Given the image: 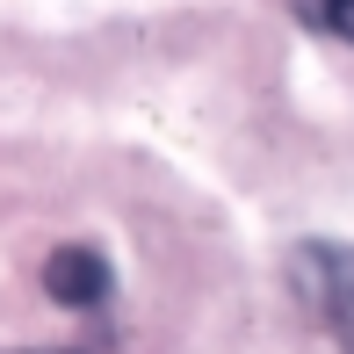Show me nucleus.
Listing matches in <instances>:
<instances>
[{"mask_svg":"<svg viewBox=\"0 0 354 354\" xmlns=\"http://www.w3.org/2000/svg\"><path fill=\"white\" fill-rule=\"evenodd\" d=\"M44 289H51L66 311H94V304H109L116 275H109V261L94 246H58L51 261H44Z\"/></svg>","mask_w":354,"mask_h":354,"instance_id":"nucleus-1","label":"nucleus"},{"mask_svg":"<svg viewBox=\"0 0 354 354\" xmlns=\"http://www.w3.org/2000/svg\"><path fill=\"white\" fill-rule=\"evenodd\" d=\"M304 282H311L318 311L333 318V333L354 347V246H318L304 261Z\"/></svg>","mask_w":354,"mask_h":354,"instance_id":"nucleus-2","label":"nucleus"},{"mask_svg":"<svg viewBox=\"0 0 354 354\" xmlns=\"http://www.w3.org/2000/svg\"><path fill=\"white\" fill-rule=\"evenodd\" d=\"M304 8H311V22L326 29V37L354 44V0H304Z\"/></svg>","mask_w":354,"mask_h":354,"instance_id":"nucleus-3","label":"nucleus"}]
</instances>
